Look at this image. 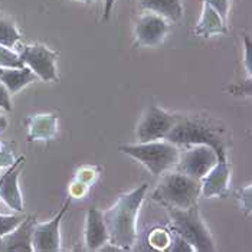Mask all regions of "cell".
<instances>
[{"instance_id":"cell-1","label":"cell","mask_w":252,"mask_h":252,"mask_svg":"<svg viewBox=\"0 0 252 252\" xmlns=\"http://www.w3.org/2000/svg\"><path fill=\"white\" fill-rule=\"evenodd\" d=\"M149 189L147 183L140 185L134 190L121 194L114 206L104 212V220L110 235V244L121 250H130L137 238V216Z\"/></svg>"},{"instance_id":"cell-2","label":"cell","mask_w":252,"mask_h":252,"mask_svg":"<svg viewBox=\"0 0 252 252\" xmlns=\"http://www.w3.org/2000/svg\"><path fill=\"white\" fill-rule=\"evenodd\" d=\"M166 140L176 146L206 144L216 152L218 158L226 157L223 128L208 117L177 116V121Z\"/></svg>"},{"instance_id":"cell-3","label":"cell","mask_w":252,"mask_h":252,"mask_svg":"<svg viewBox=\"0 0 252 252\" xmlns=\"http://www.w3.org/2000/svg\"><path fill=\"white\" fill-rule=\"evenodd\" d=\"M156 188L153 199L166 208L189 209L197 203L202 192L200 180L182 172H166Z\"/></svg>"},{"instance_id":"cell-4","label":"cell","mask_w":252,"mask_h":252,"mask_svg":"<svg viewBox=\"0 0 252 252\" xmlns=\"http://www.w3.org/2000/svg\"><path fill=\"white\" fill-rule=\"evenodd\" d=\"M120 152L138 160L153 176H161L177 166L179 146L167 140H155L137 144H123Z\"/></svg>"},{"instance_id":"cell-5","label":"cell","mask_w":252,"mask_h":252,"mask_svg":"<svg viewBox=\"0 0 252 252\" xmlns=\"http://www.w3.org/2000/svg\"><path fill=\"white\" fill-rule=\"evenodd\" d=\"M172 219V231L186 239L193 251L212 252L216 250L215 241L205 225L197 203L189 209L167 208Z\"/></svg>"},{"instance_id":"cell-6","label":"cell","mask_w":252,"mask_h":252,"mask_svg":"<svg viewBox=\"0 0 252 252\" xmlns=\"http://www.w3.org/2000/svg\"><path fill=\"white\" fill-rule=\"evenodd\" d=\"M176 121H177V116L164 111L158 105L150 104L137 126V141L147 143L155 140H166Z\"/></svg>"},{"instance_id":"cell-7","label":"cell","mask_w":252,"mask_h":252,"mask_svg":"<svg viewBox=\"0 0 252 252\" xmlns=\"http://www.w3.org/2000/svg\"><path fill=\"white\" fill-rule=\"evenodd\" d=\"M19 57L25 66H28L39 79L45 82L58 81L57 74V52L45 45L33 43L23 45L19 49Z\"/></svg>"},{"instance_id":"cell-8","label":"cell","mask_w":252,"mask_h":252,"mask_svg":"<svg viewBox=\"0 0 252 252\" xmlns=\"http://www.w3.org/2000/svg\"><path fill=\"white\" fill-rule=\"evenodd\" d=\"M216 161H218V155L211 146L194 144L186 152L180 153L176 167L179 172L185 175L202 180L211 172Z\"/></svg>"},{"instance_id":"cell-9","label":"cell","mask_w":252,"mask_h":252,"mask_svg":"<svg viewBox=\"0 0 252 252\" xmlns=\"http://www.w3.org/2000/svg\"><path fill=\"white\" fill-rule=\"evenodd\" d=\"M72 197L69 196L62 205L61 211L54 219L48 222H38L32 232V248L35 252H58L61 251V222L63 215L69 209Z\"/></svg>"},{"instance_id":"cell-10","label":"cell","mask_w":252,"mask_h":252,"mask_svg":"<svg viewBox=\"0 0 252 252\" xmlns=\"http://www.w3.org/2000/svg\"><path fill=\"white\" fill-rule=\"evenodd\" d=\"M25 157L20 156L7 167V172L0 176V200L12 211L23 212V197L19 188V175Z\"/></svg>"},{"instance_id":"cell-11","label":"cell","mask_w":252,"mask_h":252,"mask_svg":"<svg viewBox=\"0 0 252 252\" xmlns=\"http://www.w3.org/2000/svg\"><path fill=\"white\" fill-rule=\"evenodd\" d=\"M169 32V20L156 15L146 13L137 20L134 26V36L141 46H156L161 43Z\"/></svg>"},{"instance_id":"cell-12","label":"cell","mask_w":252,"mask_h":252,"mask_svg":"<svg viewBox=\"0 0 252 252\" xmlns=\"http://www.w3.org/2000/svg\"><path fill=\"white\" fill-rule=\"evenodd\" d=\"M229 179L231 166L228 163V157H219L211 172L200 180V194L203 197H225L229 188Z\"/></svg>"},{"instance_id":"cell-13","label":"cell","mask_w":252,"mask_h":252,"mask_svg":"<svg viewBox=\"0 0 252 252\" xmlns=\"http://www.w3.org/2000/svg\"><path fill=\"white\" fill-rule=\"evenodd\" d=\"M36 223L33 215L26 216L16 229L0 238V252H33L32 232Z\"/></svg>"},{"instance_id":"cell-14","label":"cell","mask_w":252,"mask_h":252,"mask_svg":"<svg viewBox=\"0 0 252 252\" xmlns=\"http://www.w3.org/2000/svg\"><path fill=\"white\" fill-rule=\"evenodd\" d=\"M84 236L85 248L88 251H101V248L110 242V235L104 220V215L94 206H91L87 212Z\"/></svg>"},{"instance_id":"cell-15","label":"cell","mask_w":252,"mask_h":252,"mask_svg":"<svg viewBox=\"0 0 252 252\" xmlns=\"http://www.w3.org/2000/svg\"><path fill=\"white\" fill-rule=\"evenodd\" d=\"M194 33L203 38H209L212 35H226L228 33L226 20L223 19L212 6L203 1L202 16L194 28Z\"/></svg>"},{"instance_id":"cell-16","label":"cell","mask_w":252,"mask_h":252,"mask_svg":"<svg viewBox=\"0 0 252 252\" xmlns=\"http://www.w3.org/2000/svg\"><path fill=\"white\" fill-rule=\"evenodd\" d=\"M58 130V117L54 114H38L28 120L29 141L52 140Z\"/></svg>"},{"instance_id":"cell-17","label":"cell","mask_w":252,"mask_h":252,"mask_svg":"<svg viewBox=\"0 0 252 252\" xmlns=\"http://www.w3.org/2000/svg\"><path fill=\"white\" fill-rule=\"evenodd\" d=\"M39 79L28 66L22 68H0V81L7 88L10 95L19 93L26 85Z\"/></svg>"},{"instance_id":"cell-18","label":"cell","mask_w":252,"mask_h":252,"mask_svg":"<svg viewBox=\"0 0 252 252\" xmlns=\"http://www.w3.org/2000/svg\"><path fill=\"white\" fill-rule=\"evenodd\" d=\"M140 6L170 22H179L183 16L182 0H138Z\"/></svg>"},{"instance_id":"cell-19","label":"cell","mask_w":252,"mask_h":252,"mask_svg":"<svg viewBox=\"0 0 252 252\" xmlns=\"http://www.w3.org/2000/svg\"><path fill=\"white\" fill-rule=\"evenodd\" d=\"M22 36L13 20L0 15V45L7 46L10 49H16L19 46Z\"/></svg>"},{"instance_id":"cell-20","label":"cell","mask_w":252,"mask_h":252,"mask_svg":"<svg viewBox=\"0 0 252 252\" xmlns=\"http://www.w3.org/2000/svg\"><path fill=\"white\" fill-rule=\"evenodd\" d=\"M149 244L158 251H167L172 244V235L166 229L157 228L153 229L149 235Z\"/></svg>"},{"instance_id":"cell-21","label":"cell","mask_w":252,"mask_h":252,"mask_svg":"<svg viewBox=\"0 0 252 252\" xmlns=\"http://www.w3.org/2000/svg\"><path fill=\"white\" fill-rule=\"evenodd\" d=\"M25 66L18 51L0 45V68H22Z\"/></svg>"},{"instance_id":"cell-22","label":"cell","mask_w":252,"mask_h":252,"mask_svg":"<svg viewBox=\"0 0 252 252\" xmlns=\"http://www.w3.org/2000/svg\"><path fill=\"white\" fill-rule=\"evenodd\" d=\"M25 215H1L0 214V238L16 229L25 220Z\"/></svg>"},{"instance_id":"cell-23","label":"cell","mask_w":252,"mask_h":252,"mask_svg":"<svg viewBox=\"0 0 252 252\" xmlns=\"http://www.w3.org/2000/svg\"><path fill=\"white\" fill-rule=\"evenodd\" d=\"M228 93L236 95V97H251L252 98V78L250 77L248 79L239 82V84H233L229 85L228 88Z\"/></svg>"},{"instance_id":"cell-24","label":"cell","mask_w":252,"mask_h":252,"mask_svg":"<svg viewBox=\"0 0 252 252\" xmlns=\"http://www.w3.org/2000/svg\"><path fill=\"white\" fill-rule=\"evenodd\" d=\"M238 196H239V202H241V208L244 214H252V185L241 189Z\"/></svg>"},{"instance_id":"cell-25","label":"cell","mask_w":252,"mask_h":252,"mask_svg":"<svg viewBox=\"0 0 252 252\" xmlns=\"http://www.w3.org/2000/svg\"><path fill=\"white\" fill-rule=\"evenodd\" d=\"M167 251H170V252H193V248L190 247V244H189L186 239H183L180 235L175 233V235L172 236V244H170V247H169V250H167Z\"/></svg>"},{"instance_id":"cell-26","label":"cell","mask_w":252,"mask_h":252,"mask_svg":"<svg viewBox=\"0 0 252 252\" xmlns=\"http://www.w3.org/2000/svg\"><path fill=\"white\" fill-rule=\"evenodd\" d=\"M205 3H208L209 6H212L215 10L226 20L228 19V13H229V6H231V0H203Z\"/></svg>"},{"instance_id":"cell-27","label":"cell","mask_w":252,"mask_h":252,"mask_svg":"<svg viewBox=\"0 0 252 252\" xmlns=\"http://www.w3.org/2000/svg\"><path fill=\"white\" fill-rule=\"evenodd\" d=\"M244 51H245L244 63L250 77L252 78V38L250 35H244Z\"/></svg>"},{"instance_id":"cell-28","label":"cell","mask_w":252,"mask_h":252,"mask_svg":"<svg viewBox=\"0 0 252 252\" xmlns=\"http://www.w3.org/2000/svg\"><path fill=\"white\" fill-rule=\"evenodd\" d=\"M16 161L13 153L7 149L6 144H0V167H9Z\"/></svg>"},{"instance_id":"cell-29","label":"cell","mask_w":252,"mask_h":252,"mask_svg":"<svg viewBox=\"0 0 252 252\" xmlns=\"http://www.w3.org/2000/svg\"><path fill=\"white\" fill-rule=\"evenodd\" d=\"M10 97H12L10 93L0 81V108L3 111H12V98Z\"/></svg>"},{"instance_id":"cell-30","label":"cell","mask_w":252,"mask_h":252,"mask_svg":"<svg viewBox=\"0 0 252 252\" xmlns=\"http://www.w3.org/2000/svg\"><path fill=\"white\" fill-rule=\"evenodd\" d=\"M114 3L116 0H104V15H102V20L107 22L111 18V12H113V7H114Z\"/></svg>"},{"instance_id":"cell-31","label":"cell","mask_w":252,"mask_h":252,"mask_svg":"<svg viewBox=\"0 0 252 252\" xmlns=\"http://www.w3.org/2000/svg\"><path fill=\"white\" fill-rule=\"evenodd\" d=\"M6 127H7V120L3 116V110L0 108V131H3Z\"/></svg>"},{"instance_id":"cell-32","label":"cell","mask_w":252,"mask_h":252,"mask_svg":"<svg viewBox=\"0 0 252 252\" xmlns=\"http://www.w3.org/2000/svg\"><path fill=\"white\" fill-rule=\"evenodd\" d=\"M79 1H84V3H91V1H95V0H79Z\"/></svg>"},{"instance_id":"cell-33","label":"cell","mask_w":252,"mask_h":252,"mask_svg":"<svg viewBox=\"0 0 252 252\" xmlns=\"http://www.w3.org/2000/svg\"><path fill=\"white\" fill-rule=\"evenodd\" d=\"M0 176H1V175H0Z\"/></svg>"}]
</instances>
